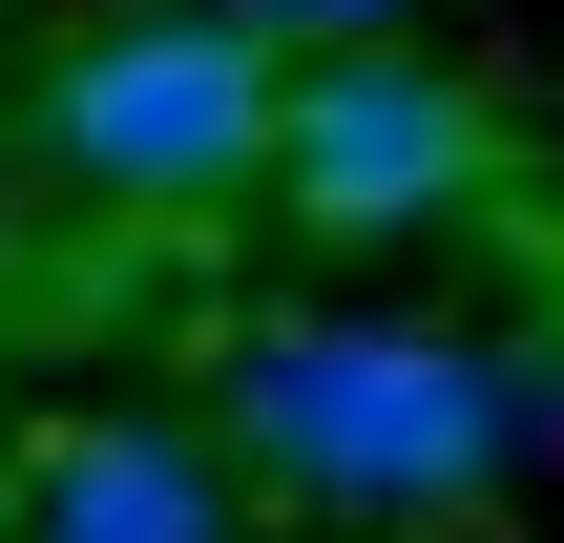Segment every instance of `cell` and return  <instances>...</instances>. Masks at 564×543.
Segmentation results:
<instances>
[{"label":"cell","mask_w":564,"mask_h":543,"mask_svg":"<svg viewBox=\"0 0 564 543\" xmlns=\"http://www.w3.org/2000/svg\"><path fill=\"white\" fill-rule=\"evenodd\" d=\"M481 188H502V105H481L460 63H419V42L293 63V105H272V209H293V230L398 251V230H440V209H481Z\"/></svg>","instance_id":"cell-3"},{"label":"cell","mask_w":564,"mask_h":543,"mask_svg":"<svg viewBox=\"0 0 564 543\" xmlns=\"http://www.w3.org/2000/svg\"><path fill=\"white\" fill-rule=\"evenodd\" d=\"M230 439H251L293 502L440 523V502H481V481H502L523 377H502L481 335H335V314H293V335H251V356H230Z\"/></svg>","instance_id":"cell-1"},{"label":"cell","mask_w":564,"mask_h":543,"mask_svg":"<svg viewBox=\"0 0 564 543\" xmlns=\"http://www.w3.org/2000/svg\"><path fill=\"white\" fill-rule=\"evenodd\" d=\"M272 105H293V63H272L251 21H209V0L84 21V42L42 63V146H63L105 209H230V188H272Z\"/></svg>","instance_id":"cell-2"},{"label":"cell","mask_w":564,"mask_h":543,"mask_svg":"<svg viewBox=\"0 0 564 543\" xmlns=\"http://www.w3.org/2000/svg\"><path fill=\"white\" fill-rule=\"evenodd\" d=\"M0 543H230V460L167 419H42L0 460Z\"/></svg>","instance_id":"cell-4"}]
</instances>
